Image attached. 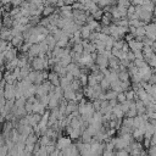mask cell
<instances>
[{
	"label": "cell",
	"instance_id": "cell-18",
	"mask_svg": "<svg viewBox=\"0 0 156 156\" xmlns=\"http://www.w3.org/2000/svg\"><path fill=\"white\" fill-rule=\"evenodd\" d=\"M151 48H152V51H154V54H155V55H156V41H155V43H154V45H152V46H151Z\"/></svg>",
	"mask_w": 156,
	"mask_h": 156
},
{
	"label": "cell",
	"instance_id": "cell-16",
	"mask_svg": "<svg viewBox=\"0 0 156 156\" xmlns=\"http://www.w3.org/2000/svg\"><path fill=\"white\" fill-rule=\"evenodd\" d=\"M133 6H141L144 4V0H130Z\"/></svg>",
	"mask_w": 156,
	"mask_h": 156
},
{
	"label": "cell",
	"instance_id": "cell-1",
	"mask_svg": "<svg viewBox=\"0 0 156 156\" xmlns=\"http://www.w3.org/2000/svg\"><path fill=\"white\" fill-rule=\"evenodd\" d=\"M95 65H98V67L100 69H104L108 66V58L105 57L102 54H98L96 56V60H95Z\"/></svg>",
	"mask_w": 156,
	"mask_h": 156
},
{
	"label": "cell",
	"instance_id": "cell-2",
	"mask_svg": "<svg viewBox=\"0 0 156 156\" xmlns=\"http://www.w3.org/2000/svg\"><path fill=\"white\" fill-rule=\"evenodd\" d=\"M128 45H129V49H130L133 52L144 49V43L140 41V40H136V39H133V40L128 41Z\"/></svg>",
	"mask_w": 156,
	"mask_h": 156
},
{
	"label": "cell",
	"instance_id": "cell-20",
	"mask_svg": "<svg viewBox=\"0 0 156 156\" xmlns=\"http://www.w3.org/2000/svg\"><path fill=\"white\" fill-rule=\"evenodd\" d=\"M152 1H155V2H156V0H152Z\"/></svg>",
	"mask_w": 156,
	"mask_h": 156
},
{
	"label": "cell",
	"instance_id": "cell-4",
	"mask_svg": "<svg viewBox=\"0 0 156 156\" xmlns=\"http://www.w3.org/2000/svg\"><path fill=\"white\" fill-rule=\"evenodd\" d=\"M48 80L54 85V87H60V82H61V77L56 73V72H50L49 73V78H48Z\"/></svg>",
	"mask_w": 156,
	"mask_h": 156
},
{
	"label": "cell",
	"instance_id": "cell-6",
	"mask_svg": "<svg viewBox=\"0 0 156 156\" xmlns=\"http://www.w3.org/2000/svg\"><path fill=\"white\" fill-rule=\"evenodd\" d=\"M141 7H143V10L154 12L155 9H156V4H155V1H152V0H144V4L141 5Z\"/></svg>",
	"mask_w": 156,
	"mask_h": 156
},
{
	"label": "cell",
	"instance_id": "cell-11",
	"mask_svg": "<svg viewBox=\"0 0 156 156\" xmlns=\"http://www.w3.org/2000/svg\"><path fill=\"white\" fill-rule=\"evenodd\" d=\"M117 95H118V93H116L115 90H110V91L105 93V99H106L107 101H110V100L117 99Z\"/></svg>",
	"mask_w": 156,
	"mask_h": 156
},
{
	"label": "cell",
	"instance_id": "cell-13",
	"mask_svg": "<svg viewBox=\"0 0 156 156\" xmlns=\"http://www.w3.org/2000/svg\"><path fill=\"white\" fill-rule=\"evenodd\" d=\"M88 77H89V76H87V74H80V76L78 77V79H79L82 87H87V85H88Z\"/></svg>",
	"mask_w": 156,
	"mask_h": 156
},
{
	"label": "cell",
	"instance_id": "cell-8",
	"mask_svg": "<svg viewBox=\"0 0 156 156\" xmlns=\"http://www.w3.org/2000/svg\"><path fill=\"white\" fill-rule=\"evenodd\" d=\"M91 33H93V30H91L87 24L83 26V27L80 28V35H82V39H89L90 35H91Z\"/></svg>",
	"mask_w": 156,
	"mask_h": 156
},
{
	"label": "cell",
	"instance_id": "cell-10",
	"mask_svg": "<svg viewBox=\"0 0 156 156\" xmlns=\"http://www.w3.org/2000/svg\"><path fill=\"white\" fill-rule=\"evenodd\" d=\"M104 15H105V12H104V10H102V9H98L95 12H93V13H91V16L94 17V20H96V21H98V20H100V21H101V18H102V16H104Z\"/></svg>",
	"mask_w": 156,
	"mask_h": 156
},
{
	"label": "cell",
	"instance_id": "cell-3",
	"mask_svg": "<svg viewBox=\"0 0 156 156\" xmlns=\"http://www.w3.org/2000/svg\"><path fill=\"white\" fill-rule=\"evenodd\" d=\"M63 98H65L67 101H73V100H76V91L72 89L71 85L63 89Z\"/></svg>",
	"mask_w": 156,
	"mask_h": 156
},
{
	"label": "cell",
	"instance_id": "cell-19",
	"mask_svg": "<svg viewBox=\"0 0 156 156\" xmlns=\"http://www.w3.org/2000/svg\"><path fill=\"white\" fill-rule=\"evenodd\" d=\"M141 156H149V155H145V154H143V155H141Z\"/></svg>",
	"mask_w": 156,
	"mask_h": 156
},
{
	"label": "cell",
	"instance_id": "cell-5",
	"mask_svg": "<svg viewBox=\"0 0 156 156\" xmlns=\"http://www.w3.org/2000/svg\"><path fill=\"white\" fill-rule=\"evenodd\" d=\"M24 43H26V39H24L22 35L13 37V39L11 40V44H12V46H13L15 49H21Z\"/></svg>",
	"mask_w": 156,
	"mask_h": 156
},
{
	"label": "cell",
	"instance_id": "cell-14",
	"mask_svg": "<svg viewBox=\"0 0 156 156\" xmlns=\"http://www.w3.org/2000/svg\"><path fill=\"white\" fill-rule=\"evenodd\" d=\"M134 15H135V6L130 5V6L128 7V13H127V17H128L129 20H132Z\"/></svg>",
	"mask_w": 156,
	"mask_h": 156
},
{
	"label": "cell",
	"instance_id": "cell-9",
	"mask_svg": "<svg viewBox=\"0 0 156 156\" xmlns=\"http://www.w3.org/2000/svg\"><path fill=\"white\" fill-rule=\"evenodd\" d=\"M100 87L102 88V90L105 91L106 89H108V88H111V82H110V79L107 78V77H105L101 82H100Z\"/></svg>",
	"mask_w": 156,
	"mask_h": 156
},
{
	"label": "cell",
	"instance_id": "cell-12",
	"mask_svg": "<svg viewBox=\"0 0 156 156\" xmlns=\"http://www.w3.org/2000/svg\"><path fill=\"white\" fill-rule=\"evenodd\" d=\"M130 5H132L130 0H117V6H119V7L128 9Z\"/></svg>",
	"mask_w": 156,
	"mask_h": 156
},
{
	"label": "cell",
	"instance_id": "cell-15",
	"mask_svg": "<svg viewBox=\"0 0 156 156\" xmlns=\"http://www.w3.org/2000/svg\"><path fill=\"white\" fill-rule=\"evenodd\" d=\"M117 100H118V102H119V104H122V102L127 101V98H126V93H119V94L117 95Z\"/></svg>",
	"mask_w": 156,
	"mask_h": 156
},
{
	"label": "cell",
	"instance_id": "cell-17",
	"mask_svg": "<svg viewBox=\"0 0 156 156\" xmlns=\"http://www.w3.org/2000/svg\"><path fill=\"white\" fill-rule=\"evenodd\" d=\"M102 155L104 156H113V151L112 150H105Z\"/></svg>",
	"mask_w": 156,
	"mask_h": 156
},
{
	"label": "cell",
	"instance_id": "cell-7",
	"mask_svg": "<svg viewBox=\"0 0 156 156\" xmlns=\"http://www.w3.org/2000/svg\"><path fill=\"white\" fill-rule=\"evenodd\" d=\"M57 147L58 149H68L71 147V140L68 138H60L57 141Z\"/></svg>",
	"mask_w": 156,
	"mask_h": 156
}]
</instances>
